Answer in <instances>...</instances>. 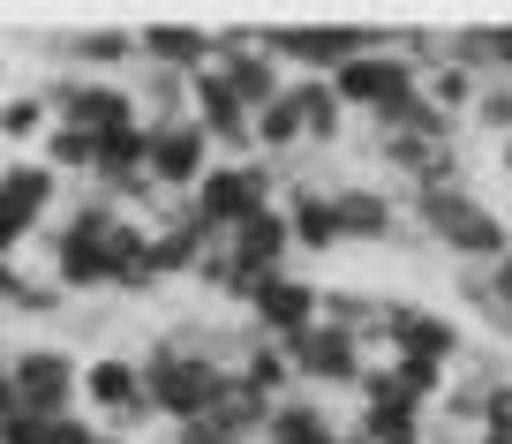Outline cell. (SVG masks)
Listing matches in <instances>:
<instances>
[{"mask_svg": "<svg viewBox=\"0 0 512 444\" xmlns=\"http://www.w3.org/2000/svg\"><path fill=\"white\" fill-rule=\"evenodd\" d=\"M121 219L128 211L91 189L46 226V256H53V286L61 294H113V226Z\"/></svg>", "mask_w": 512, "mask_h": 444, "instance_id": "6da1fadb", "label": "cell"}, {"mask_svg": "<svg viewBox=\"0 0 512 444\" xmlns=\"http://www.w3.org/2000/svg\"><path fill=\"white\" fill-rule=\"evenodd\" d=\"M415 226L437 241V249H452L467 271L505 264V249H512V226L497 219L490 204H475V189H467V181H437V189H415Z\"/></svg>", "mask_w": 512, "mask_h": 444, "instance_id": "7a4b0ae2", "label": "cell"}, {"mask_svg": "<svg viewBox=\"0 0 512 444\" xmlns=\"http://www.w3.org/2000/svg\"><path fill=\"white\" fill-rule=\"evenodd\" d=\"M272 204H279L272 159H219L204 181H196V196H189V211L204 219L211 241H226L234 226H249L256 211H272Z\"/></svg>", "mask_w": 512, "mask_h": 444, "instance_id": "3957f363", "label": "cell"}, {"mask_svg": "<svg viewBox=\"0 0 512 444\" xmlns=\"http://www.w3.org/2000/svg\"><path fill=\"white\" fill-rule=\"evenodd\" d=\"M83 414H91L106 437L136 444V429L159 422V414H151V392H144V362H136V354H91V362H83Z\"/></svg>", "mask_w": 512, "mask_h": 444, "instance_id": "277c9868", "label": "cell"}, {"mask_svg": "<svg viewBox=\"0 0 512 444\" xmlns=\"http://www.w3.org/2000/svg\"><path fill=\"white\" fill-rule=\"evenodd\" d=\"M61 204V174L46 159H8L0 166V264H16L23 241H38Z\"/></svg>", "mask_w": 512, "mask_h": 444, "instance_id": "5b68a950", "label": "cell"}, {"mask_svg": "<svg viewBox=\"0 0 512 444\" xmlns=\"http://www.w3.org/2000/svg\"><path fill=\"white\" fill-rule=\"evenodd\" d=\"M53 98V121L83 128V136H113V128H144V106H136V83H113V76H61V83H38Z\"/></svg>", "mask_w": 512, "mask_h": 444, "instance_id": "8992f818", "label": "cell"}, {"mask_svg": "<svg viewBox=\"0 0 512 444\" xmlns=\"http://www.w3.org/2000/svg\"><path fill=\"white\" fill-rule=\"evenodd\" d=\"M8 377H16V399L31 422H61V414L83 407V362L68 347H16Z\"/></svg>", "mask_w": 512, "mask_h": 444, "instance_id": "52a82bcc", "label": "cell"}, {"mask_svg": "<svg viewBox=\"0 0 512 444\" xmlns=\"http://www.w3.org/2000/svg\"><path fill=\"white\" fill-rule=\"evenodd\" d=\"M332 91H339V106L347 113H362V121H377V113H392V106H407V98L422 91V76L392 53V31L377 38L369 53H354L347 68L332 76Z\"/></svg>", "mask_w": 512, "mask_h": 444, "instance_id": "ba28073f", "label": "cell"}, {"mask_svg": "<svg viewBox=\"0 0 512 444\" xmlns=\"http://www.w3.org/2000/svg\"><path fill=\"white\" fill-rule=\"evenodd\" d=\"M384 31H362V23H302V31H264V46L279 53L287 76H324L332 83L354 53H369Z\"/></svg>", "mask_w": 512, "mask_h": 444, "instance_id": "9c48e42d", "label": "cell"}, {"mask_svg": "<svg viewBox=\"0 0 512 444\" xmlns=\"http://www.w3.org/2000/svg\"><path fill=\"white\" fill-rule=\"evenodd\" d=\"M294 384H302V392H354V384H362V369H369V347L354 332H339V324H309L302 339H294Z\"/></svg>", "mask_w": 512, "mask_h": 444, "instance_id": "30bf717a", "label": "cell"}, {"mask_svg": "<svg viewBox=\"0 0 512 444\" xmlns=\"http://www.w3.org/2000/svg\"><path fill=\"white\" fill-rule=\"evenodd\" d=\"M309 324H324V286L317 279H302V271H272V279L256 286V302H249V332L256 339L294 347Z\"/></svg>", "mask_w": 512, "mask_h": 444, "instance_id": "8fae6325", "label": "cell"}, {"mask_svg": "<svg viewBox=\"0 0 512 444\" xmlns=\"http://www.w3.org/2000/svg\"><path fill=\"white\" fill-rule=\"evenodd\" d=\"M211 68H219L226 83H234V98L249 113H264L272 98H287V68H279V53L264 46V31H219V53H211Z\"/></svg>", "mask_w": 512, "mask_h": 444, "instance_id": "7c38bea8", "label": "cell"}, {"mask_svg": "<svg viewBox=\"0 0 512 444\" xmlns=\"http://www.w3.org/2000/svg\"><path fill=\"white\" fill-rule=\"evenodd\" d=\"M460 324L445 317V309H430V302H384V362L392 354H422V362H460Z\"/></svg>", "mask_w": 512, "mask_h": 444, "instance_id": "4fadbf2b", "label": "cell"}, {"mask_svg": "<svg viewBox=\"0 0 512 444\" xmlns=\"http://www.w3.org/2000/svg\"><path fill=\"white\" fill-rule=\"evenodd\" d=\"M219 166V151H211V136L196 121H166L151 128V189L159 196H196V181Z\"/></svg>", "mask_w": 512, "mask_h": 444, "instance_id": "5bb4252c", "label": "cell"}, {"mask_svg": "<svg viewBox=\"0 0 512 444\" xmlns=\"http://www.w3.org/2000/svg\"><path fill=\"white\" fill-rule=\"evenodd\" d=\"M332 211H339V234L347 241H392L400 234V196L377 189V181H339L332 189Z\"/></svg>", "mask_w": 512, "mask_h": 444, "instance_id": "9a60e30c", "label": "cell"}, {"mask_svg": "<svg viewBox=\"0 0 512 444\" xmlns=\"http://www.w3.org/2000/svg\"><path fill=\"white\" fill-rule=\"evenodd\" d=\"M136 53L166 76H204L211 53H219V31H196V23H144L136 31Z\"/></svg>", "mask_w": 512, "mask_h": 444, "instance_id": "2e32d148", "label": "cell"}, {"mask_svg": "<svg viewBox=\"0 0 512 444\" xmlns=\"http://www.w3.org/2000/svg\"><path fill=\"white\" fill-rule=\"evenodd\" d=\"M279 204H287V226H294V249H302V256L347 249V234H339V211H332V189H324V181H294Z\"/></svg>", "mask_w": 512, "mask_h": 444, "instance_id": "e0dca14e", "label": "cell"}, {"mask_svg": "<svg viewBox=\"0 0 512 444\" xmlns=\"http://www.w3.org/2000/svg\"><path fill=\"white\" fill-rule=\"evenodd\" d=\"M226 256H234V264H249V271H294L287 204H272V211H256L249 226H234V234H226Z\"/></svg>", "mask_w": 512, "mask_h": 444, "instance_id": "ac0fdd59", "label": "cell"}, {"mask_svg": "<svg viewBox=\"0 0 512 444\" xmlns=\"http://www.w3.org/2000/svg\"><path fill=\"white\" fill-rule=\"evenodd\" d=\"M264 444H347V422H339L317 392H294V399H279V407H272Z\"/></svg>", "mask_w": 512, "mask_h": 444, "instance_id": "d6986e66", "label": "cell"}, {"mask_svg": "<svg viewBox=\"0 0 512 444\" xmlns=\"http://www.w3.org/2000/svg\"><path fill=\"white\" fill-rule=\"evenodd\" d=\"M234 377L249 384L256 399H272V407L302 392V384H294V354L279 347V339H249V347H241V362H234Z\"/></svg>", "mask_w": 512, "mask_h": 444, "instance_id": "ffe728a7", "label": "cell"}, {"mask_svg": "<svg viewBox=\"0 0 512 444\" xmlns=\"http://www.w3.org/2000/svg\"><path fill=\"white\" fill-rule=\"evenodd\" d=\"M294 106H302V143L309 151H332V143L347 136V106H339V91L324 76H294Z\"/></svg>", "mask_w": 512, "mask_h": 444, "instance_id": "44dd1931", "label": "cell"}, {"mask_svg": "<svg viewBox=\"0 0 512 444\" xmlns=\"http://www.w3.org/2000/svg\"><path fill=\"white\" fill-rule=\"evenodd\" d=\"M475 91H482V76H475V68H460L452 53H445L437 68H422V98H430V106L445 113L452 128H460L467 113H475Z\"/></svg>", "mask_w": 512, "mask_h": 444, "instance_id": "7402d4cb", "label": "cell"}, {"mask_svg": "<svg viewBox=\"0 0 512 444\" xmlns=\"http://www.w3.org/2000/svg\"><path fill=\"white\" fill-rule=\"evenodd\" d=\"M302 151V106H294V83H287V98H272V106L256 113V159H294Z\"/></svg>", "mask_w": 512, "mask_h": 444, "instance_id": "603a6c76", "label": "cell"}, {"mask_svg": "<svg viewBox=\"0 0 512 444\" xmlns=\"http://www.w3.org/2000/svg\"><path fill=\"white\" fill-rule=\"evenodd\" d=\"M53 53H68V61H83V68L144 61V53H136V31H68V38H53Z\"/></svg>", "mask_w": 512, "mask_h": 444, "instance_id": "cb8c5ba5", "label": "cell"}, {"mask_svg": "<svg viewBox=\"0 0 512 444\" xmlns=\"http://www.w3.org/2000/svg\"><path fill=\"white\" fill-rule=\"evenodd\" d=\"M53 136V98L46 91H8L0 98V143H46Z\"/></svg>", "mask_w": 512, "mask_h": 444, "instance_id": "d4e9b609", "label": "cell"}, {"mask_svg": "<svg viewBox=\"0 0 512 444\" xmlns=\"http://www.w3.org/2000/svg\"><path fill=\"white\" fill-rule=\"evenodd\" d=\"M136 106H144V128L189 121V76H166V68H144V83H136Z\"/></svg>", "mask_w": 512, "mask_h": 444, "instance_id": "484cf974", "label": "cell"}, {"mask_svg": "<svg viewBox=\"0 0 512 444\" xmlns=\"http://www.w3.org/2000/svg\"><path fill=\"white\" fill-rule=\"evenodd\" d=\"M46 166L61 181H91V166H98V136H83V128H61L53 121V136H46Z\"/></svg>", "mask_w": 512, "mask_h": 444, "instance_id": "4316f807", "label": "cell"}, {"mask_svg": "<svg viewBox=\"0 0 512 444\" xmlns=\"http://www.w3.org/2000/svg\"><path fill=\"white\" fill-rule=\"evenodd\" d=\"M467 128H482V136H497V143L512 136V83H505V76H490V83L475 91V113H467Z\"/></svg>", "mask_w": 512, "mask_h": 444, "instance_id": "83f0119b", "label": "cell"}, {"mask_svg": "<svg viewBox=\"0 0 512 444\" xmlns=\"http://www.w3.org/2000/svg\"><path fill=\"white\" fill-rule=\"evenodd\" d=\"M482 444H512V377L490 384V399H482Z\"/></svg>", "mask_w": 512, "mask_h": 444, "instance_id": "f1b7e54d", "label": "cell"}, {"mask_svg": "<svg viewBox=\"0 0 512 444\" xmlns=\"http://www.w3.org/2000/svg\"><path fill=\"white\" fill-rule=\"evenodd\" d=\"M61 302H68V294H61L53 279H23V286H16V302H8V309H23V317H46V309H61Z\"/></svg>", "mask_w": 512, "mask_h": 444, "instance_id": "f546056e", "label": "cell"}, {"mask_svg": "<svg viewBox=\"0 0 512 444\" xmlns=\"http://www.w3.org/2000/svg\"><path fill=\"white\" fill-rule=\"evenodd\" d=\"M46 444H106V429L91 414H61V422H46Z\"/></svg>", "mask_w": 512, "mask_h": 444, "instance_id": "4dcf8cb0", "label": "cell"}, {"mask_svg": "<svg viewBox=\"0 0 512 444\" xmlns=\"http://www.w3.org/2000/svg\"><path fill=\"white\" fill-rule=\"evenodd\" d=\"M23 422V399H16V377H8V354H0V429Z\"/></svg>", "mask_w": 512, "mask_h": 444, "instance_id": "1f68e13d", "label": "cell"}, {"mask_svg": "<svg viewBox=\"0 0 512 444\" xmlns=\"http://www.w3.org/2000/svg\"><path fill=\"white\" fill-rule=\"evenodd\" d=\"M0 444H46V422H31V414H23V422L0 429Z\"/></svg>", "mask_w": 512, "mask_h": 444, "instance_id": "d6a6232c", "label": "cell"}, {"mask_svg": "<svg viewBox=\"0 0 512 444\" xmlns=\"http://www.w3.org/2000/svg\"><path fill=\"white\" fill-rule=\"evenodd\" d=\"M16 286H23V264H0V302H16Z\"/></svg>", "mask_w": 512, "mask_h": 444, "instance_id": "836d02e7", "label": "cell"}, {"mask_svg": "<svg viewBox=\"0 0 512 444\" xmlns=\"http://www.w3.org/2000/svg\"><path fill=\"white\" fill-rule=\"evenodd\" d=\"M422 444H482V437H437V429H430V437H422Z\"/></svg>", "mask_w": 512, "mask_h": 444, "instance_id": "e575fe53", "label": "cell"}, {"mask_svg": "<svg viewBox=\"0 0 512 444\" xmlns=\"http://www.w3.org/2000/svg\"><path fill=\"white\" fill-rule=\"evenodd\" d=\"M497 166H505V174H512V136H505V143H497Z\"/></svg>", "mask_w": 512, "mask_h": 444, "instance_id": "d590c367", "label": "cell"}, {"mask_svg": "<svg viewBox=\"0 0 512 444\" xmlns=\"http://www.w3.org/2000/svg\"><path fill=\"white\" fill-rule=\"evenodd\" d=\"M106 444H128V437H106Z\"/></svg>", "mask_w": 512, "mask_h": 444, "instance_id": "8d00e7d4", "label": "cell"}]
</instances>
